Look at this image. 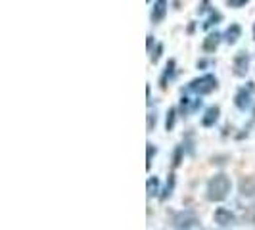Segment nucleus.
Instances as JSON below:
<instances>
[{
    "label": "nucleus",
    "mask_w": 255,
    "mask_h": 230,
    "mask_svg": "<svg viewBox=\"0 0 255 230\" xmlns=\"http://www.w3.org/2000/svg\"><path fill=\"white\" fill-rule=\"evenodd\" d=\"M230 188H232L230 178L223 173H219V175L211 177L207 182V199L209 201H223L230 194Z\"/></svg>",
    "instance_id": "f257e3e1"
},
{
    "label": "nucleus",
    "mask_w": 255,
    "mask_h": 230,
    "mask_svg": "<svg viewBox=\"0 0 255 230\" xmlns=\"http://www.w3.org/2000/svg\"><path fill=\"white\" fill-rule=\"evenodd\" d=\"M215 88H217V79L207 73V75H201V77L190 81L188 87H186V92H194L198 96H205V94H211Z\"/></svg>",
    "instance_id": "f03ea898"
},
{
    "label": "nucleus",
    "mask_w": 255,
    "mask_h": 230,
    "mask_svg": "<svg viewBox=\"0 0 255 230\" xmlns=\"http://www.w3.org/2000/svg\"><path fill=\"white\" fill-rule=\"evenodd\" d=\"M232 71L236 77H246L250 71V56L248 52H238L232 60Z\"/></svg>",
    "instance_id": "7ed1b4c3"
},
{
    "label": "nucleus",
    "mask_w": 255,
    "mask_h": 230,
    "mask_svg": "<svg viewBox=\"0 0 255 230\" xmlns=\"http://www.w3.org/2000/svg\"><path fill=\"white\" fill-rule=\"evenodd\" d=\"M167 0H156L154 2V8H152V14H150V19L152 23H161L167 16Z\"/></svg>",
    "instance_id": "20e7f679"
},
{
    "label": "nucleus",
    "mask_w": 255,
    "mask_h": 230,
    "mask_svg": "<svg viewBox=\"0 0 255 230\" xmlns=\"http://www.w3.org/2000/svg\"><path fill=\"white\" fill-rule=\"evenodd\" d=\"M215 223H217L219 227H230V225L236 223V217H234V213H232L230 209L219 207V209L215 211Z\"/></svg>",
    "instance_id": "39448f33"
},
{
    "label": "nucleus",
    "mask_w": 255,
    "mask_h": 230,
    "mask_svg": "<svg viewBox=\"0 0 255 230\" xmlns=\"http://www.w3.org/2000/svg\"><path fill=\"white\" fill-rule=\"evenodd\" d=\"M234 104H236V107H238V109H242V111L250 109V107L254 106V102H252V94H250L246 88L238 90V92H236V96H234Z\"/></svg>",
    "instance_id": "423d86ee"
},
{
    "label": "nucleus",
    "mask_w": 255,
    "mask_h": 230,
    "mask_svg": "<svg viewBox=\"0 0 255 230\" xmlns=\"http://www.w3.org/2000/svg\"><path fill=\"white\" fill-rule=\"evenodd\" d=\"M219 113H221V109H219L217 106L207 107L205 113H203V117H201V125H203V127H213V125L217 123V119H219Z\"/></svg>",
    "instance_id": "0eeeda50"
},
{
    "label": "nucleus",
    "mask_w": 255,
    "mask_h": 230,
    "mask_svg": "<svg viewBox=\"0 0 255 230\" xmlns=\"http://www.w3.org/2000/svg\"><path fill=\"white\" fill-rule=\"evenodd\" d=\"M221 38H223V35L221 33H209L205 36V40H203V50L205 52H215L217 48H219V44H221Z\"/></svg>",
    "instance_id": "6e6552de"
},
{
    "label": "nucleus",
    "mask_w": 255,
    "mask_h": 230,
    "mask_svg": "<svg viewBox=\"0 0 255 230\" xmlns=\"http://www.w3.org/2000/svg\"><path fill=\"white\" fill-rule=\"evenodd\" d=\"M240 35H242V27L238 23H230V27L224 31L223 38L226 44H236L238 38H240Z\"/></svg>",
    "instance_id": "1a4fd4ad"
},
{
    "label": "nucleus",
    "mask_w": 255,
    "mask_h": 230,
    "mask_svg": "<svg viewBox=\"0 0 255 230\" xmlns=\"http://www.w3.org/2000/svg\"><path fill=\"white\" fill-rule=\"evenodd\" d=\"M240 194H242V196H248V197L255 196L254 180H250V178H244V180L240 182Z\"/></svg>",
    "instance_id": "9d476101"
},
{
    "label": "nucleus",
    "mask_w": 255,
    "mask_h": 230,
    "mask_svg": "<svg viewBox=\"0 0 255 230\" xmlns=\"http://www.w3.org/2000/svg\"><path fill=\"white\" fill-rule=\"evenodd\" d=\"M173 77H175V60H169L167 67H165V73L161 77V87L165 88L167 87V79H173Z\"/></svg>",
    "instance_id": "9b49d317"
},
{
    "label": "nucleus",
    "mask_w": 255,
    "mask_h": 230,
    "mask_svg": "<svg viewBox=\"0 0 255 230\" xmlns=\"http://www.w3.org/2000/svg\"><path fill=\"white\" fill-rule=\"evenodd\" d=\"M221 19H223V14H221V12H215V10H213V12L209 14V18H207V19L203 21V29H209V27L217 25V23H219Z\"/></svg>",
    "instance_id": "f8f14e48"
},
{
    "label": "nucleus",
    "mask_w": 255,
    "mask_h": 230,
    "mask_svg": "<svg viewBox=\"0 0 255 230\" xmlns=\"http://www.w3.org/2000/svg\"><path fill=\"white\" fill-rule=\"evenodd\" d=\"M175 121H177V109H175V107H169V111H167V119H165V129H167V131H173Z\"/></svg>",
    "instance_id": "ddd939ff"
},
{
    "label": "nucleus",
    "mask_w": 255,
    "mask_h": 230,
    "mask_svg": "<svg viewBox=\"0 0 255 230\" xmlns=\"http://www.w3.org/2000/svg\"><path fill=\"white\" fill-rule=\"evenodd\" d=\"M146 186H148V196H156L160 192V180L156 177H150Z\"/></svg>",
    "instance_id": "4468645a"
},
{
    "label": "nucleus",
    "mask_w": 255,
    "mask_h": 230,
    "mask_svg": "<svg viewBox=\"0 0 255 230\" xmlns=\"http://www.w3.org/2000/svg\"><path fill=\"white\" fill-rule=\"evenodd\" d=\"M250 0H226V4L230 6V8H242V6H246Z\"/></svg>",
    "instance_id": "2eb2a0df"
},
{
    "label": "nucleus",
    "mask_w": 255,
    "mask_h": 230,
    "mask_svg": "<svg viewBox=\"0 0 255 230\" xmlns=\"http://www.w3.org/2000/svg\"><path fill=\"white\" fill-rule=\"evenodd\" d=\"M161 52H163V44H158V48H156V52L152 54V62H154V64H158V62H160Z\"/></svg>",
    "instance_id": "dca6fc26"
},
{
    "label": "nucleus",
    "mask_w": 255,
    "mask_h": 230,
    "mask_svg": "<svg viewBox=\"0 0 255 230\" xmlns=\"http://www.w3.org/2000/svg\"><path fill=\"white\" fill-rule=\"evenodd\" d=\"M156 121H158L156 113H150L148 115V131H152V127H156Z\"/></svg>",
    "instance_id": "f3484780"
},
{
    "label": "nucleus",
    "mask_w": 255,
    "mask_h": 230,
    "mask_svg": "<svg viewBox=\"0 0 255 230\" xmlns=\"http://www.w3.org/2000/svg\"><path fill=\"white\" fill-rule=\"evenodd\" d=\"M152 154L156 156V148L152 146V144H148V163H146V167L150 169V163H152Z\"/></svg>",
    "instance_id": "a211bd4d"
},
{
    "label": "nucleus",
    "mask_w": 255,
    "mask_h": 230,
    "mask_svg": "<svg viewBox=\"0 0 255 230\" xmlns=\"http://www.w3.org/2000/svg\"><path fill=\"white\" fill-rule=\"evenodd\" d=\"M181 154H182V148H177V152H175V159H173V165H175V167L181 165Z\"/></svg>",
    "instance_id": "6ab92c4d"
},
{
    "label": "nucleus",
    "mask_w": 255,
    "mask_h": 230,
    "mask_svg": "<svg viewBox=\"0 0 255 230\" xmlns=\"http://www.w3.org/2000/svg\"><path fill=\"white\" fill-rule=\"evenodd\" d=\"M207 2H209V0H201V2H200V8H198V12H200V14L207 10Z\"/></svg>",
    "instance_id": "aec40b11"
},
{
    "label": "nucleus",
    "mask_w": 255,
    "mask_h": 230,
    "mask_svg": "<svg viewBox=\"0 0 255 230\" xmlns=\"http://www.w3.org/2000/svg\"><path fill=\"white\" fill-rule=\"evenodd\" d=\"M254 40H255V25H254Z\"/></svg>",
    "instance_id": "412c9836"
},
{
    "label": "nucleus",
    "mask_w": 255,
    "mask_h": 230,
    "mask_svg": "<svg viewBox=\"0 0 255 230\" xmlns=\"http://www.w3.org/2000/svg\"><path fill=\"white\" fill-rule=\"evenodd\" d=\"M148 2H150V0H148Z\"/></svg>",
    "instance_id": "4be33fe9"
},
{
    "label": "nucleus",
    "mask_w": 255,
    "mask_h": 230,
    "mask_svg": "<svg viewBox=\"0 0 255 230\" xmlns=\"http://www.w3.org/2000/svg\"><path fill=\"white\" fill-rule=\"evenodd\" d=\"M254 117H255V115H254Z\"/></svg>",
    "instance_id": "5701e85b"
}]
</instances>
